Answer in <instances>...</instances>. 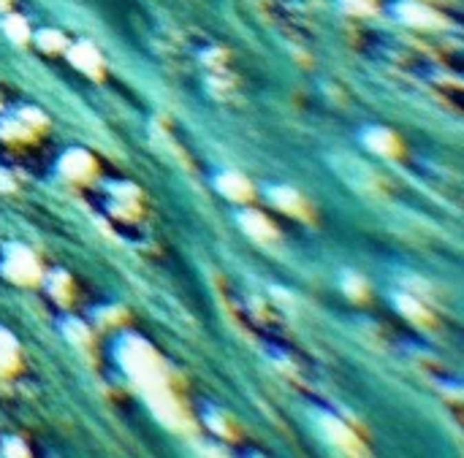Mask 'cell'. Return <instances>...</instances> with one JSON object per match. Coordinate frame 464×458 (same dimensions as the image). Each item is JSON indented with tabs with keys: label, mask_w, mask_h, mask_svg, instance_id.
Instances as JSON below:
<instances>
[{
	"label": "cell",
	"mask_w": 464,
	"mask_h": 458,
	"mask_svg": "<svg viewBox=\"0 0 464 458\" xmlns=\"http://www.w3.org/2000/svg\"><path fill=\"white\" fill-rule=\"evenodd\" d=\"M342 6H345L348 11H356V14L372 11V0H342Z\"/></svg>",
	"instance_id": "3"
},
{
	"label": "cell",
	"mask_w": 464,
	"mask_h": 458,
	"mask_svg": "<svg viewBox=\"0 0 464 458\" xmlns=\"http://www.w3.org/2000/svg\"><path fill=\"white\" fill-rule=\"evenodd\" d=\"M71 57L76 60V65H82V68H90V71H93V65H98V54H95V52L87 44L76 46V49L71 52Z\"/></svg>",
	"instance_id": "2"
},
{
	"label": "cell",
	"mask_w": 464,
	"mask_h": 458,
	"mask_svg": "<svg viewBox=\"0 0 464 458\" xmlns=\"http://www.w3.org/2000/svg\"><path fill=\"white\" fill-rule=\"evenodd\" d=\"M6 30H8V33H11L14 39H19V41L25 39V28H22V19H17V17H11V19L6 22Z\"/></svg>",
	"instance_id": "4"
},
{
	"label": "cell",
	"mask_w": 464,
	"mask_h": 458,
	"mask_svg": "<svg viewBox=\"0 0 464 458\" xmlns=\"http://www.w3.org/2000/svg\"><path fill=\"white\" fill-rule=\"evenodd\" d=\"M397 14L405 19V22H410V25H423V28H432V25H440V19L429 11V8H423V6H418V3H405V6H399L397 8Z\"/></svg>",
	"instance_id": "1"
}]
</instances>
